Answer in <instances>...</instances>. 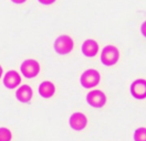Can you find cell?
Here are the masks:
<instances>
[{
    "instance_id": "obj_7",
    "label": "cell",
    "mask_w": 146,
    "mask_h": 141,
    "mask_svg": "<svg viewBox=\"0 0 146 141\" xmlns=\"http://www.w3.org/2000/svg\"><path fill=\"white\" fill-rule=\"evenodd\" d=\"M69 123H70V127L72 128L73 130L81 131V130H83L86 127V125H88V118L82 113H74L70 117Z\"/></svg>"
},
{
    "instance_id": "obj_1",
    "label": "cell",
    "mask_w": 146,
    "mask_h": 141,
    "mask_svg": "<svg viewBox=\"0 0 146 141\" xmlns=\"http://www.w3.org/2000/svg\"><path fill=\"white\" fill-rule=\"evenodd\" d=\"M119 60V51L114 45H106L101 53V61L105 66H113Z\"/></svg>"
},
{
    "instance_id": "obj_15",
    "label": "cell",
    "mask_w": 146,
    "mask_h": 141,
    "mask_svg": "<svg viewBox=\"0 0 146 141\" xmlns=\"http://www.w3.org/2000/svg\"><path fill=\"white\" fill-rule=\"evenodd\" d=\"M141 32H142V34L146 38V21L145 22H143L142 26H141Z\"/></svg>"
},
{
    "instance_id": "obj_17",
    "label": "cell",
    "mask_w": 146,
    "mask_h": 141,
    "mask_svg": "<svg viewBox=\"0 0 146 141\" xmlns=\"http://www.w3.org/2000/svg\"><path fill=\"white\" fill-rule=\"evenodd\" d=\"M2 72H3V70H2V67H1V65H0V78H1V75H2Z\"/></svg>"
},
{
    "instance_id": "obj_10",
    "label": "cell",
    "mask_w": 146,
    "mask_h": 141,
    "mask_svg": "<svg viewBox=\"0 0 146 141\" xmlns=\"http://www.w3.org/2000/svg\"><path fill=\"white\" fill-rule=\"evenodd\" d=\"M32 94H33L32 88L30 86H28V85H22V86H20L17 89L16 97L21 103H29L31 100V98H32Z\"/></svg>"
},
{
    "instance_id": "obj_8",
    "label": "cell",
    "mask_w": 146,
    "mask_h": 141,
    "mask_svg": "<svg viewBox=\"0 0 146 141\" xmlns=\"http://www.w3.org/2000/svg\"><path fill=\"white\" fill-rule=\"evenodd\" d=\"M20 83H21V77L17 70H9L6 73L3 77V85L7 88L12 89V88L18 87Z\"/></svg>"
},
{
    "instance_id": "obj_3",
    "label": "cell",
    "mask_w": 146,
    "mask_h": 141,
    "mask_svg": "<svg viewBox=\"0 0 146 141\" xmlns=\"http://www.w3.org/2000/svg\"><path fill=\"white\" fill-rule=\"evenodd\" d=\"M101 79L100 73L96 70H88L81 75L80 83L84 88H93L99 85Z\"/></svg>"
},
{
    "instance_id": "obj_14",
    "label": "cell",
    "mask_w": 146,
    "mask_h": 141,
    "mask_svg": "<svg viewBox=\"0 0 146 141\" xmlns=\"http://www.w3.org/2000/svg\"><path fill=\"white\" fill-rule=\"evenodd\" d=\"M40 3H42V5H46V6H49V5H52V3H54L56 0H38Z\"/></svg>"
},
{
    "instance_id": "obj_11",
    "label": "cell",
    "mask_w": 146,
    "mask_h": 141,
    "mask_svg": "<svg viewBox=\"0 0 146 141\" xmlns=\"http://www.w3.org/2000/svg\"><path fill=\"white\" fill-rule=\"evenodd\" d=\"M55 93V86L52 82L44 80L40 84L39 86V94L40 96L43 98H50L54 95Z\"/></svg>"
},
{
    "instance_id": "obj_13",
    "label": "cell",
    "mask_w": 146,
    "mask_h": 141,
    "mask_svg": "<svg viewBox=\"0 0 146 141\" xmlns=\"http://www.w3.org/2000/svg\"><path fill=\"white\" fill-rule=\"evenodd\" d=\"M12 134L8 128L1 127L0 128V141H11Z\"/></svg>"
},
{
    "instance_id": "obj_16",
    "label": "cell",
    "mask_w": 146,
    "mask_h": 141,
    "mask_svg": "<svg viewBox=\"0 0 146 141\" xmlns=\"http://www.w3.org/2000/svg\"><path fill=\"white\" fill-rule=\"evenodd\" d=\"M13 3H18V5H20V3H23V2H26L27 0H11Z\"/></svg>"
},
{
    "instance_id": "obj_9",
    "label": "cell",
    "mask_w": 146,
    "mask_h": 141,
    "mask_svg": "<svg viewBox=\"0 0 146 141\" xmlns=\"http://www.w3.org/2000/svg\"><path fill=\"white\" fill-rule=\"evenodd\" d=\"M82 53L88 57H93L99 53V44L94 40H85L82 44Z\"/></svg>"
},
{
    "instance_id": "obj_6",
    "label": "cell",
    "mask_w": 146,
    "mask_h": 141,
    "mask_svg": "<svg viewBox=\"0 0 146 141\" xmlns=\"http://www.w3.org/2000/svg\"><path fill=\"white\" fill-rule=\"evenodd\" d=\"M131 94L136 99H145L146 98V79H135L131 84Z\"/></svg>"
},
{
    "instance_id": "obj_12",
    "label": "cell",
    "mask_w": 146,
    "mask_h": 141,
    "mask_svg": "<svg viewBox=\"0 0 146 141\" xmlns=\"http://www.w3.org/2000/svg\"><path fill=\"white\" fill-rule=\"evenodd\" d=\"M134 141H146V128H137L134 132Z\"/></svg>"
},
{
    "instance_id": "obj_5",
    "label": "cell",
    "mask_w": 146,
    "mask_h": 141,
    "mask_svg": "<svg viewBox=\"0 0 146 141\" xmlns=\"http://www.w3.org/2000/svg\"><path fill=\"white\" fill-rule=\"evenodd\" d=\"M86 101H88V104L91 107L102 108L103 106L106 104V96H105V94L102 90L94 89V90H91L86 95Z\"/></svg>"
},
{
    "instance_id": "obj_2",
    "label": "cell",
    "mask_w": 146,
    "mask_h": 141,
    "mask_svg": "<svg viewBox=\"0 0 146 141\" xmlns=\"http://www.w3.org/2000/svg\"><path fill=\"white\" fill-rule=\"evenodd\" d=\"M54 51L58 54H61V55H65V54H69L73 50L74 47V42H73L72 38L69 36V35H60L55 39L54 41Z\"/></svg>"
},
{
    "instance_id": "obj_4",
    "label": "cell",
    "mask_w": 146,
    "mask_h": 141,
    "mask_svg": "<svg viewBox=\"0 0 146 141\" xmlns=\"http://www.w3.org/2000/svg\"><path fill=\"white\" fill-rule=\"evenodd\" d=\"M20 70L27 78H33L40 73V64L36 60H26L21 64Z\"/></svg>"
}]
</instances>
